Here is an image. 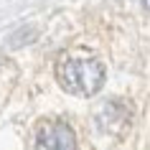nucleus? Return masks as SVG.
<instances>
[{"mask_svg":"<svg viewBox=\"0 0 150 150\" xmlns=\"http://www.w3.org/2000/svg\"><path fill=\"white\" fill-rule=\"evenodd\" d=\"M142 5H145V10H150V0H142Z\"/></svg>","mask_w":150,"mask_h":150,"instance_id":"3","label":"nucleus"},{"mask_svg":"<svg viewBox=\"0 0 150 150\" xmlns=\"http://www.w3.org/2000/svg\"><path fill=\"white\" fill-rule=\"evenodd\" d=\"M59 84H61L69 94L76 97H94L104 84V66L99 59L84 54L66 56L59 69H56Z\"/></svg>","mask_w":150,"mask_h":150,"instance_id":"1","label":"nucleus"},{"mask_svg":"<svg viewBox=\"0 0 150 150\" xmlns=\"http://www.w3.org/2000/svg\"><path fill=\"white\" fill-rule=\"evenodd\" d=\"M38 145L43 150H76V135L66 122H46L38 130Z\"/></svg>","mask_w":150,"mask_h":150,"instance_id":"2","label":"nucleus"}]
</instances>
